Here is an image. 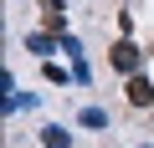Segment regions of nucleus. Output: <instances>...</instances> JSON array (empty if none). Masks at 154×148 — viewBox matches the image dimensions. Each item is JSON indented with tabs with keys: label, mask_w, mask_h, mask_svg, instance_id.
I'll return each instance as SVG.
<instances>
[{
	"label": "nucleus",
	"mask_w": 154,
	"mask_h": 148,
	"mask_svg": "<svg viewBox=\"0 0 154 148\" xmlns=\"http://www.w3.org/2000/svg\"><path fill=\"white\" fill-rule=\"evenodd\" d=\"M41 148H72V133L57 128V123H46V128H41Z\"/></svg>",
	"instance_id": "5"
},
{
	"label": "nucleus",
	"mask_w": 154,
	"mask_h": 148,
	"mask_svg": "<svg viewBox=\"0 0 154 148\" xmlns=\"http://www.w3.org/2000/svg\"><path fill=\"white\" fill-rule=\"evenodd\" d=\"M108 61H113V71H123V77H134V71H139V61H144V51H139L134 41H118V46L108 51Z\"/></svg>",
	"instance_id": "1"
},
{
	"label": "nucleus",
	"mask_w": 154,
	"mask_h": 148,
	"mask_svg": "<svg viewBox=\"0 0 154 148\" xmlns=\"http://www.w3.org/2000/svg\"><path fill=\"white\" fill-rule=\"evenodd\" d=\"M41 26L51 36H67V16H62V0H41Z\"/></svg>",
	"instance_id": "2"
},
{
	"label": "nucleus",
	"mask_w": 154,
	"mask_h": 148,
	"mask_svg": "<svg viewBox=\"0 0 154 148\" xmlns=\"http://www.w3.org/2000/svg\"><path fill=\"white\" fill-rule=\"evenodd\" d=\"M82 128H108V112H98V107H88V112H82Z\"/></svg>",
	"instance_id": "6"
},
{
	"label": "nucleus",
	"mask_w": 154,
	"mask_h": 148,
	"mask_svg": "<svg viewBox=\"0 0 154 148\" xmlns=\"http://www.w3.org/2000/svg\"><path fill=\"white\" fill-rule=\"evenodd\" d=\"M128 102H134V107H149V102H154V82L134 71V77H128Z\"/></svg>",
	"instance_id": "4"
},
{
	"label": "nucleus",
	"mask_w": 154,
	"mask_h": 148,
	"mask_svg": "<svg viewBox=\"0 0 154 148\" xmlns=\"http://www.w3.org/2000/svg\"><path fill=\"white\" fill-rule=\"evenodd\" d=\"M26 51H31V56H51V51H62V36H51V31H31V36H26Z\"/></svg>",
	"instance_id": "3"
}]
</instances>
